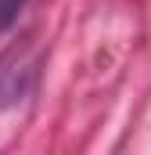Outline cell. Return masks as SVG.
<instances>
[{
	"label": "cell",
	"instance_id": "1",
	"mask_svg": "<svg viewBox=\"0 0 151 155\" xmlns=\"http://www.w3.org/2000/svg\"><path fill=\"white\" fill-rule=\"evenodd\" d=\"M22 7H25V0H0V33H7L14 25V18L22 15Z\"/></svg>",
	"mask_w": 151,
	"mask_h": 155
}]
</instances>
